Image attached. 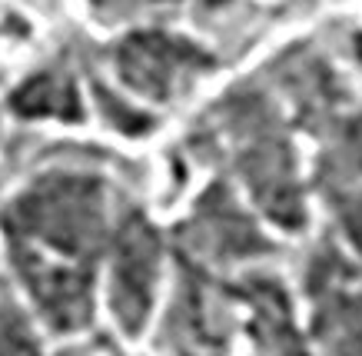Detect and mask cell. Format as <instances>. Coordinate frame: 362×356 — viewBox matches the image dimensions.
I'll use <instances>...</instances> for the list:
<instances>
[{"mask_svg":"<svg viewBox=\"0 0 362 356\" xmlns=\"http://www.w3.org/2000/svg\"><path fill=\"white\" fill-rule=\"evenodd\" d=\"M156 283V250L150 236H136L127 250L120 253L113 267V316L120 320L123 333L136 336L146 323L150 300H153Z\"/></svg>","mask_w":362,"mask_h":356,"instance_id":"6da1fadb","label":"cell"}]
</instances>
